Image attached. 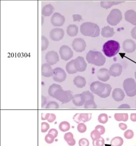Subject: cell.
Segmentation results:
<instances>
[{"label":"cell","instance_id":"6da1fadb","mask_svg":"<svg viewBox=\"0 0 136 146\" xmlns=\"http://www.w3.org/2000/svg\"><path fill=\"white\" fill-rule=\"evenodd\" d=\"M48 94L50 96L60 101L63 104L72 100L74 96L70 90H64L60 85L53 84L49 88Z\"/></svg>","mask_w":136,"mask_h":146},{"label":"cell","instance_id":"7a4b0ae2","mask_svg":"<svg viewBox=\"0 0 136 146\" xmlns=\"http://www.w3.org/2000/svg\"><path fill=\"white\" fill-rule=\"evenodd\" d=\"M90 89L93 94L101 98H106L110 95L112 88L109 84L96 81L91 84Z\"/></svg>","mask_w":136,"mask_h":146},{"label":"cell","instance_id":"3957f363","mask_svg":"<svg viewBox=\"0 0 136 146\" xmlns=\"http://www.w3.org/2000/svg\"><path fill=\"white\" fill-rule=\"evenodd\" d=\"M80 31L82 35L85 36L96 37L100 35V29L96 24L86 22L80 25Z\"/></svg>","mask_w":136,"mask_h":146},{"label":"cell","instance_id":"277c9868","mask_svg":"<svg viewBox=\"0 0 136 146\" xmlns=\"http://www.w3.org/2000/svg\"><path fill=\"white\" fill-rule=\"evenodd\" d=\"M86 59L89 64L98 66H103L106 62V58L101 52L92 50L87 53Z\"/></svg>","mask_w":136,"mask_h":146},{"label":"cell","instance_id":"5b68a950","mask_svg":"<svg viewBox=\"0 0 136 146\" xmlns=\"http://www.w3.org/2000/svg\"><path fill=\"white\" fill-rule=\"evenodd\" d=\"M120 46L118 42L110 40L105 42L103 46L102 52L109 58L116 55L119 51Z\"/></svg>","mask_w":136,"mask_h":146},{"label":"cell","instance_id":"8992f818","mask_svg":"<svg viewBox=\"0 0 136 146\" xmlns=\"http://www.w3.org/2000/svg\"><path fill=\"white\" fill-rule=\"evenodd\" d=\"M123 87L127 95L133 97L136 95V83L133 78H127L124 80Z\"/></svg>","mask_w":136,"mask_h":146},{"label":"cell","instance_id":"52a82bcc","mask_svg":"<svg viewBox=\"0 0 136 146\" xmlns=\"http://www.w3.org/2000/svg\"><path fill=\"white\" fill-rule=\"evenodd\" d=\"M122 19V13L119 10L113 9L110 11L107 19V22L112 26H115Z\"/></svg>","mask_w":136,"mask_h":146},{"label":"cell","instance_id":"ba28073f","mask_svg":"<svg viewBox=\"0 0 136 146\" xmlns=\"http://www.w3.org/2000/svg\"><path fill=\"white\" fill-rule=\"evenodd\" d=\"M60 55L62 59L67 61L73 56V52L71 48L66 45L62 46L59 50Z\"/></svg>","mask_w":136,"mask_h":146},{"label":"cell","instance_id":"9c48e42d","mask_svg":"<svg viewBox=\"0 0 136 146\" xmlns=\"http://www.w3.org/2000/svg\"><path fill=\"white\" fill-rule=\"evenodd\" d=\"M67 75L65 71L60 67H56L54 70V75L52 78L54 81L60 83L66 80Z\"/></svg>","mask_w":136,"mask_h":146},{"label":"cell","instance_id":"30bf717a","mask_svg":"<svg viewBox=\"0 0 136 146\" xmlns=\"http://www.w3.org/2000/svg\"><path fill=\"white\" fill-rule=\"evenodd\" d=\"M72 46L74 50L77 52H82L85 50L86 43L82 38H76L72 43Z\"/></svg>","mask_w":136,"mask_h":146},{"label":"cell","instance_id":"8fae6325","mask_svg":"<svg viewBox=\"0 0 136 146\" xmlns=\"http://www.w3.org/2000/svg\"><path fill=\"white\" fill-rule=\"evenodd\" d=\"M74 64L75 70L79 72L84 71L87 67V64L85 61L84 59L81 56H78L74 60Z\"/></svg>","mask_w":136,"mask_h":146},{"label":"cell","instance_id":"7c38bea8","mask_svg":"<svg viewBox=\"0 0 136 146\" xmlns=\"http://www.w3.org/2000/svg\"><path fill=\"white\" fill-rule=\"evenodd\" d=\"M46 62L50 65L56 64L59 61V57L58 53L54 51H49L45 55Z\"/></svg>","mask_w":136,"mask_h":146},{"label":"cell","instance_id":"4fadbf2b","mask_svg":"<svg viewBox=\"0 0 136 146\" xmlns=\"http://www.w3.org/2000/svg\"><path fill=\"white\" fill-rule=\"evenodd\" d=\"M65 22V18L64 16L58 13H55L53 14L50 19L51 23L54 26L60 27L62 26Z\"/></svg>","mask_w":136,"mask_h":146},{"label":"cell","instance_id":"5bb4252c","mask_svg":"<svg viewBox=\"0 0 136 146\" xmlns=\"http://www.w3.org/2000/svg\"><path fill=\"white\" fill-rule=\"evenodd\" d=\"M64 31L62 29L56 28L52 29L50 32V36L54 41H59L64 37Z\"/></svg>","mask_w":136,"mask_h":146},{"label":"cell","instance_id":"9a60e30c","mask_svg":"<svg viewBox=\"0 0 136 146\" xmlns=\"http://www.w3.org/2000/svg\"><path fill=\"white\" fill-rule=\"evenodd\" d=\"M123 48L126 52L131 53L136 50V44L133 40L127 39L123 42Z\"/></svg>","mask_w":136,"mask_h":146},{"label":"cell","instance_id":"2e32d148","mask_svg":"<svg viewBox=\"0 0 136 146\" xmlns=\"http://www.w3.org/2000/svg\"><path fill=\"white\" fill-rule=\"evenodd\" d=\"M122 67L119 64H114L111 65L109 70V75L112 76H119L121 75Z\"/></svg>","mask_w":136,"mask_h":146},{"label":"cell","instance_id":"e0dca14e","mask_svg":"<svg viewBox=\"0 0 136 146\" xmlns=\"http://www.w3.org/2000/svg\"><path fill=\"white\" fill-rule=\"evenodd\" d=\"M125 18L126 21L136 26V12L132 10L127 11L125 13Z\"/></svg>","mask_w":136,"mask_h":146},{"label":"cell","instance_id":"ac0fdd59","mask_svg":"<svg viewBox=\"0 0 136 146\" xmlns=\"http://www.w3.org/2000/svg\"><path fill=\"white\" fill-rule=\"evenodd\" d=\"M109 70L106 68H102L98 70L97 73L98 78L99 80L106 82L110 78Z\"/></svg>","mask_w":136,"mask_h":146},{"label":"cell","instance_id":"d6986e66","mask_svg":"<svg viewBox=\"0 0 136 146\" xmlns=\"http://www.w3.org/2000/svg\"><path fill=\"white\" fill-rule=\"evenodd\" d=\"M54 75V70L50 65L48 63L43 64L42 66V75L44 77H50Z\"/></svg>","mask_w":136,"mask_h":146},{"label":"cell","instance_id":"ffe728a7","mask_svg":"<svg viewBox=\"0 0 136 146\" xmlns=\"http://www.w3.org/2000/svg\"><path fill=\"white\" fill-rule=\"evenodd\" d=\"M112 97L115 101L120 102L124 100L125 94L121 89L116 88L113 90Z\"/></svg>","mask_w":136,"mask_h":146},{"label":"cell","instance_id":"44dd1931","mask_svg":"<svg viewBox=\"0 0 136 146\" xmlns=\"http://www.w3.org/2000/svg\"><path fill=\"white\" fill-rule=\"evenodd\" d=\"M73 82L77 88H82L85 86L86 82L84 78L81 76H78L74 77Z\"/></svg>","mask_w":136,"mask_h":146},{"label":"cell","instance_id":"7402d4cb","mask_svg":"<svg viewBox=\"0 0 136 146\" xmlns=\"http://www.w3.org/2000/svg\"><path fill=\"white\" fill-rule=\"evenodd\" d=\"M101 34L105 38L112 37L115 34L114 29L109 26L103 27L102 29Z\"/></svg>","mask_w":136,"mask_h":146},{"label":"cell","instance_id":"603a6c76","mask_svg":"<svg viewBox=\"0 0 136 146\" xmlns=\"http://www.w3.org/2000/svg\"><path fill=\"white\" fill-rule=\"evenodd\" d=\"M125 2L124 1H101L100 2L101 7L104 9H108L113 5H119Z\"/></svg>","mask_w":136,"mask_h":146},{"label":"cell","instance_id":"cb8c5ba5","mask_svg":"<svg viewBox=\"0 0 136 146\" xmlns=\"http://www.w3.org/2000/svg\"><path fill=\"white\" fill-rule=\"evenodd\" d=\"M54 10V9L51 4L46 5L44 6L42 9V15L44 17L50 16L53 13Z\"/></svg>","mask_w":136,"mask_h":146},{"label":"cell","instance_id":"d4e9b609","mask_svg":"<svg viewBox=\"0 0 136 146\" xmlns=\"http://www.w3.org/2000/svg\"><path fill=\"white\" fill-rule=\"evenodd\" d=\"M67 33L70 36H74L78 35V29L75 25H70L67 28Z\"/></svg>","mask_w":136,"mask_h":146},{"label":"cell","instance_id":"484cf974","mask_svg":"<svg viewBox=\"0 0 136 146\" xmlns=\"http://www.w3.org/2000/svg\"><path fill=\"white\" fill-rule=\"evenodd\" d=\"M64 138L69 146H74L76 143L73 135L71 132H67L64 135Z\"/></svg>","mask_w":136,"mask_h":146},{"label":"cell","instance_id":"4316f807","mask_svg":"<svg viewBox=\"0 0 136 146\" xmlns=\"http://www.w3.org/2000/svg\"><path fill=\"white\" fill-rule=\"evenodd\" d=\"M81 98L84 101V103L90 100H94V96L92 93L89 90L84 91L80 94Z\"/></svg>","mask_w":136,"mask_h":146},{"label":"cell","instance_id":"83f0119b","mask_svg":"<svg viewBox=\"0 0 136 146\" xmlns=\"http://www.w3.org/2000/svg\"><path fill=\"white\" fill-rule=\"evenodd\" d=\"M72 102L75 106H81L84 104L80 94H77L74 96L73 98L72 99Z\"/></svg>","mask_w":136,"mask_h":146},{"label":"cell","instance_id":"f1b7e54d","mask_svg":"<svg viewBox=\"0 0 136 146\" xmlns=\"http://www.w3.org/2000/svg\"><path fill=\"white\" fill-rule=\"evenodd\" d=\"M74 60H72L70 62H68L66 65V70L68 73L70 74H75L77 72V71L74 68Z\"/></svg>","mask_w":136,"mask_h":146},{"label":"cell","instance_id":"f546056e","mask_svg":"<svg viewBox=\"0 0 136 146\" xmlns=\"http://www.w3.org/2000/svg\"><path fill=\"white\" fill-rule=\"evenodd\" d=\"M114 118L117 121L126 122L128 119V115L127 113H115Z\"/></svg>","mask_w":136,"mask_h":146},{"label":"cell","instance_id":"4dcf8cb0","mask_svg":"<svg viewBox=\"0 0 136 146\" xmlns=\"http://www.w3.org/2000/svg\"><path fill=\"white\" fill-rule=\"evenodd\" d=\"M124 141L120 137H114L110 142L111 146H121L123 145Z\"/></svg>","mask_w":136,"mask_h":146},{"label":"cell","instance_id":"1f68e13d","mask_svg":"<svg viewBox=\"0 0 136 146\" xmlns=\"http://www.w3.org/2000/svg\"><path fill=\"white\" fill-rule=\"evenodd\" d=\"M59 129L62 132H66L69 130L70 129V125L66 121H63L59 125Z\"/></svg>","mask_w":136,"mask_h":146},{"label":"cell","instance_id":"d6a6232c","mask_svg":"<svg viewBox=\"0 0 136 146\" xmlns=\"http://www.w3.org/2000/svg\"><path fill=\"white\" fill-rule=\"evenodd\" d=\"M84 108L86 109H95L97 107L94 100H90L85 102Z\"/></svg>","mask_w":136,"mask_h":146},{"label":"cell","instance_id":"836d02e7","mask_svg":"<svg viewBox=\"0 0 136 146\" xmlns=\"http://www.w3.org/2000/svg\"><path fill=\"white\" fill-rule=\"evenodd\" d=\"M80 117L81 121L86 123L90 121L92 118L91 113H81L80 115Z\"/></svg>","mask_w":136,"mask_h":146},{"label":"cell","instance_id":"e575fe53","mask_svg":"<svg viewBox=\"0 0 136 146\" xmlns=\"http://www.w3.org/2000/svg\"><path fill=\"white\" fill-rule=\"evenodd\" d=\"M101 134L99 131L95 129L92 131L90 134V136L93 141L98 140L101 137Z\"/></svg>","mask_w":136,"mask_h":146},{"label":"cell","instance_id":"d590c367","mask_svg":"<svg viewBox=\"0 0 136 146\" xmlns=\"http://www.w3.org/2000/svg\"><path fill=\"white\" fill-rule=\"evenodd\" d=\"M98 120L99 123H106L108 120L107 115L106 113H101L98 116Z\"/></svg>","mask_w":136,"mask_h":146},{"label":"cell","instance_id":"8d00e7d4","mask_svg":"<svg viewBox=\"0 0 136 146\" xmlns=\"http://www.w3.org/2000/svg\"><path fill=\"white\" fill-rule=\"evenodd\" d=\"M49 41L48 39L44 36H42V50L44 51L47 49L48 47V46Z\"/></svg>","mask_w":136,"mask_h":146},{"label":"cell","instance_id":"74e56055","mask_svg":"<svg viewBox=\"0 0 136 146\" xmlns=\"http://www.w3.org/2000/svg\"><path fill=\"white\" fill-rule=\"evenodd\" d=\"M59 106L57 102L54 101L50 102L47 104L46 106L47 109H57Z\"/></svg>","mask_w":136,"mask_h":146},{"label":"cell","instance_id":"f35d334b","mask_svg":"<svg viewBox=\"0 0 136 146\" xmlns=\"http://www.w3.org/2000/svg\"><path fill=\"white\" fill-rule=\"evenodd\" d=\"M125 138L127 139H131L134 136V132L132 130L128 129L125 131L124 134Z\"/></svg>","mask_w":136,"mask_h":146},{"label":"cell","instance_id":"ab89813d","mask_svg":"<svg viewBox=\"0 0 136 146\" xmlns=\"http://www.w3.org/2000/svg\"><path fill=\"white\" fill-rule=\"evenodd\" d=\"M92 144L93 146H103L104 144V140L103 137L96 141H93Z\"/></svg>","mask_w":136,"mask_h":146},{"label":"cell","instance_id":"60d3db41","mask_svg":"<svg viewBox=\"0 0 136 146\" xmlns=\"http://www.w3.org/2000/svg\"><path fill=\"white\" fill-rule=\"evenodd\" d=\"M86 129L87 128L86 125L84 123H80L78 124L77 126V129L80 133H84L86 131Z\"/></svg>","mask_w":136,"mask_h":146},{"label":"cell","instance_id":"b9f144b4","mask_svg":"<svg viewBox=\"0 0 136 146\" xmlns=\"http://www.w3.org/2000/svg\"><path fill=\"white\" fill-rule=\"evenodd\" d=\"M55 137L50 134H48L45 136V141L48 143H52L54 142V140Z\"/></svg>","mask_w":136,"mask_h":146},{"label":"cell","instance_id":"7bdbcfd3","mask_svg":"<svg viewBox=\"0 0 136 146\" xmlns=\"http://www.w3.org/2000/svg\"><path fill=\"white\" fill-rule=\"evenodd\" d=\"M49 128V125L46 122H42L41 123V131L42 132L44 133L47 132Z\"/></svg>","mask_w":136,"mask_h":146},{"label":"cell","instance_id":"ee69618b","mask_svg":"<svg viewBox=\"0 0 136 146\" xmlns=\"http://www.w3.org/2000/svg\"><path fill=\"white\" fill-rule=\"evenodd\" d=\"M79 146H89V141L86 138H81L79 141Z\"/></svg>","mask_w":136,"mask_h":146},{"label":"cell","instance_id":"f6af8a7d","mask_svg":"<svg viewBox=\"0 0 136 146\" xmlns=\"http://www.w3.org/2000/svg\"><path fill=\"white\" fill-rule=\"evenodd\" d=\"M95 129L99 131L101 135H103L105 132V128L103 125H97L95 127Z\"/></svg>","mask_w":136,"mask_h":146},{"label":"cell","instance_id":"bcb514c9","mask_svg":"<svg viewBox=\"0 0 136 146\" xmlns=\"http://www.w3.org/2000/svg\"><path fill=\"white\" fill-rule=\"evenodd\" d=\"M80 113H76L74 116L73 118L74 122H76L77 123H80V122H81V119H80Z\"/></svg>","mask_w":136,"mask_h":146},{"label":"cell","instance_id":"7dc6e473","mask_svg":"<svg viewBox=\"0 0 136 146\" xmlns=\"http://www.w3.org/2000/svg\"><path fill=\"white\" fill-rule=\"evenodd\" d=\"M48 134H50L51 135H53L54 137L55 138L58 135V132L57 130L56 129H51L49 131Z\"/></svg>","mask_w":136,"mask_h":146},{"label":"cell","instance_id":"c3c4849f","mask_svg":"<svg viewBox=\"0 0 136 146\" xmlns=\"http://www.w3.org/2000/svg\"><path fill=\"white\" fill-rule=\"evenodd\" d=\"M56 119V116L54 113H50L49 117L48 119V121L49 123H52L54 122Z\"/></svg>","mask_w":136,"mask_h":146},{"label":"cell","instance_id":"681fc988","mask_svg":"<svg viewBox=\"0 0 136 146\" xmlns=\"http://www.w3.org/2000/svg\"><path fill=\"white\" fill-rule=\"evenodd\" d=\"M73 18L74 22H76L78 21L80 22L82 19V17L80 15L76 14V15H73Z\"/></svg>","mask_w":136,"mask_h":146},{"label":"cell","instance_id":"f907efd6","mask_svg":"<svg viewBox=\"0 0 136 146\" xmlns=\"http://www.w3.org/2000/svg\"><path fill=\"white\" fill-rule=\"evenodd\" d=\"M50 115V113H47L46 114L44 113H42V115H41V119L42 120H48V119Z\"/></svg>","mask_w":136,"mask_h":146},{"label":"cell","instance_id":"816d5d0a","mask_svg":"<svg viewBox=\"0 0 136 146\" xmlns=\"http://www.w3.org/2000/svg\"><path fill=\"white\" fill-rule=\"evenodd\" d=\"M119 127L122 130H125L127 129V126L126 124L124 123H120L119 124Z\"/></svg>","mask_w":136,"mask_h":146},{"label":"cell","instance_id":"f5cc1de1","mask_svg":"<svg viewBox=\"0 0 136 146\" xmlns=\"http://www.w3.org/2000/svg\"><path fill=\"white\" fill-rule=\"evenodd\" d=\"M132 37L136 40V26L133 28L131 31Z\"/></svg>","mask_w":136,"mask_h":146},{"label":"cell","instance_id":"db71d44e","mask_svg":"<svg viewBox=\"0 0 136 146\" xmlns=\"http://www.w3.org/2000/svg\"><path fill=\"white\" fill-rule=\"evenodd\" d=\"M130 106L126 104H122L118 107L119 109H130Z\"/></svg>","mask_w":136,"mask_h":146},{"label":"cell","instance_id":"11a10c76","mask_svg":"<svg viewBox=\"0 0 136 146\" xmlns=\"http://www.w3.org/2000/svg\"><path fill=\"white\" fill-rule=\"evenodd\" d=\"M130 119L132 122H136V113H131Z\"/></svg>","mask_w":136,"mask_h":146},{"label":"cell","instance_id":"9f6ffc18","mask_svg":"<svg viewBox=\"0 0 136 146\" xmlns=\"http://www.w3.org/2000/svg\"><path fill=\"white\" fill-rule=\"evenodd\" d=\"M47 102V99L46 97L44 96H42V107H43L44 106Z\"/></svg>","mask_w":136,"mask_h":146},{"label":"cell","instance_id":"6f0895ef","mask_svg":"<svg viewBox=\"0 0 136 146\" xmlns=\"http://www.w3.org/2000/svg\"><path fill=\"white\" fill-rule=\"evenodd\" d=\"M135 78H136V72H135Z\"/></svg>","mask_w":136,"mask_h":146},{"label":"cell","instance_id":"680465c9","mask_svg":"<svg viewBox=\"0 0 136 146\" xmlns=\"http://www.w3.org/2000/svg\"></svg>","mask_w":136,"mask_h":146}]
</instances>
